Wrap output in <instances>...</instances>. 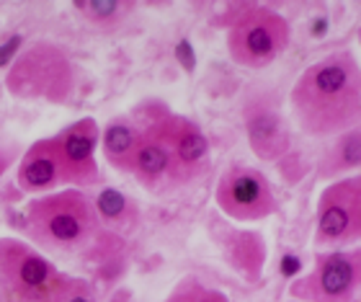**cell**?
<instances>
[{
    "label": "cell",
    "instance_id": "1",
    "mask_svg": "<svg viewBox=\"0 0 361 302\" xmlns=\"http://www.w3.org/2000/svg\"><path fill=\"white\" fill-rule=\"evenodd\" d=\"M294 121L307 137H336L359 127L361 73L354 52H333L302 70L289 93Z\"/></svg>",
    "mask_w": 361,
    "mask_h": 302
},
{
    "label": "cell",
    "instance_id": "2",
    "mask_svg": "<svg viewBox=\"0 0 361 302\" xmlns=\"http://www.w3.org/2000/svg\"><path fill=\"white\" fill-rule=\"evenodd\" d=\"M98 121L80 116L57 135L31 143L16 163L18 189L31 197L60 189H98L104 181L98 168Z\"/></svg>",
    "mask_w": 361,
    "mask_h": 302
},
{
    "label": "cell",
    "instance_id": "3",
    "mask_svg": "<svg viewBox=\"0 0 361 302\" xmlns=\"http://www.w3.org/2000/svg\"><path fill=\"white\" fill-rule=\"evenodd\" d=\"M21 227L37 250L60 256L88 253L104 233L93 199L78 189L31 197V202L23 207Z\"/></svg>",
    "mask_w": 361,
    "mask_h": 302
},
{
    "label": "cell",
    "instance_id": "4",
    "mask_svg": "<svg viewBox=\"0 0 361 302\" xmlns=\"http://www.w3.org/2000/svg\"><path fill=\"white\" fill-rule=\"evenodd\" d=\"M3 85L18 101L68 106L80 88V70L65 47L39 39L16 54L6 70Z\"/></svg>",
    "mask_w": 361,
    "mask_h": 302
},
{
    "label": "cell",
    "instance_id": "5",
    "mask_svg": "<svg viewBox=\"0 0 361 302\" xmlns=\"http://www.w3.org/2000/svg\"><path fill=\"white\" fill-rule=\"evenodd\" d=\"M73 277L29 241L0 238V302H57Z\"/></svg>",
    "mask_w": 361,
    "mask_h": 302
},
{
    "label": "cell",
    "instance_id": "6",
    "mask_svg": "<svg viewBox=\"0 0 361 302\" xmlns=\"http://www.w3.org/2000/svg\"><path fill=\"white\" fill-rule=\"evenodd\" d=\"M227 52L235 65L264 70L279 60L292 44V26L284 16L264 6H245L235 11L227 23Z\"/></svg>",
    "mask_w": 361,
    "mask_h": 302
},
{
    "label": "cell",
    "instance_id": "7",
    "mask_svg": "<svg viewBox=\"0 0 361 302\" xmlns=\"http://www.w3.org/2000/svg\"><path fill=\"white\" fill-rule=\"evenodd\" d=\"M361 289V250L333 248L317 253L315 264L289 284V300L297 302H356Z\"/></svg>",
    "mask_w": 361,
    "mask_h": 302
},
{
    "label": "cell",
    "instance_id": "8",
    "mask_svg": "<svg viewBox=\"0 0 361 302\" xmlns=\"http://www.w3.org/2000/svg\"><path fill=\"white\" fill-rule=\"evenodd\" d=\"M361 238V179L346 176L320 191L315 207V246L348 248Z\"/></svg>",
    "mask_w": 361,
    "mask_h": 302
},
{
    "label": "cell",
    "instance_id": "9",
    "mask_svg": "<svg viewBox=\"0 0 361 302\" xmlns=\"http://www.w3.org/2000/svg\"><path fill=\"white\" fill-rule=\"evenodd\" d=\"M214 204L225 217L235 222H258L271 217L279 210L274 186L258 168L230 166L217 179L214 186Z\"/></svg>",
    "mask_w": 361,
    "mask_h": 302
},
{
    "label": "cell",
    "instance_id": "10",
    "mask_svg": "<svg viewBox=\"0 0 361 302\" xmlns=\"http://www.w3.org/2000/svg\"><path fill=\"white\" fill-rule=\"evenodd\" d=\"M243 129L253 155L264 163H279L292 150V129L281 114L276 96L264 88L245 93L243 99Z\"/></svg>",
    "mask_w": 361,
    "mask_h": 302
},
{
    "label": "cell",
    "instance_id": "11",
    "mask_svg": "<svg viewBox=\"0 0 361 302\" xmlns=\"http://www.w3.org/2000/svg\"><path fill=\"white\" fill-rule=\"evenodd\" d=\"M155 124H158L166 145L171 147V155H173V160H176V168H178L183 186L196 181L199 176H204L209 171V166H212L209 140H207L204 129L199 127L194 119L163 109V111L158 114Z\"/></svg>",
    "mask_w": 361,
    "mask_h": 302
},
{
    "label": "cell",
    "instance_id": "12",
    "mask_svg": "<svg viewBox=\"0 0 361 302\" xmlns=\"http://www.w3.org/2000/svg\"><path fill=\"white\" fill-rule=\"evenodd\" d=\"M166 106L160 104V109L147 114L142 137L137 143L135 163H132V176L150 194H168V191H176L178 186H183L178 168H176V160L171 155V147L166 145L158 124H155V119H158V114Z\"/></svg>",
    "mask_w": 361,
    "mask_h": 302
},
{
    "label": "cell",
    "instance_id": "13",
    "mask_svg": "<svg viewBox=\"0 0 361 302\" xmlns=\"http://www.w3.org/2000/svg\"><path fill=\"white\" fill-rule=\"evenodd\" d=\"M209 233L222 250L219 256L225 258V264L235 274H240L243 279L256 282L261 277L269 258L264 235L256 230H245V227H233L227 222H212Z\"/></svg>",
    "mask_w": 361,
    "mask_h": 302
},
{
    "label": "cell",
    "instance_id": "14",
    "mask_svg": "<svg viewBox=\"0 0 361 302\" xmlns=\"http://www.w3.org/2000/svg\"><path fill=\"white\" fill-rule=\"evenodd\" d=\"M145 121H147V109L127 116H114L106 127H101L98 137V147L104 152L106 163L119 171V174H132V163H135L137 143L142 137Z\"/></svg>",
    "mask_w": 361,
    "mask_h": 302
},
{
    "label": "cell",
    "instance_id": "15",
    "mask_svg": "<svg viewBox=\"0 0 361 302\" xmlns=\"http://www.w3.org/2000/svg\"><path fill=\"white\" fill-rule=\"evenodd\" d=\"M361 166V132L359 127L336 135L333 143L317 158V179L320 181H338L346 176H356Z\"/></svg>",
    "mask_w": 361,
    "mask_h": 302
},
{
    "label": "cell",
    "instance_id": "16",
    "mask_svg": "<svg viewBox=\"0 0 361 302\" xmlns=\"http://www.w3.org/2000/svg\"><path fill=\"white\" fill-rule=\"evenodd\" d=\"M93 207H96L98 222H101V227H104L106 233L129 235L140 225L137 204L116 189H109V186L101 189V194L93 199Z\"/></svg>",
    "mask_w": 361,
    "mask_h": 302
},
{
    "label": "cell",
    "instance_id": "17",
    "mask_svg": "<svg viewBox=\"0 0 361 302\" xmlns=\"http://www.w3.org/2000/svg\"><path fill=\"white\" fill-rule=\"evenodd\" d=\"M73 8L90 26H96L101 31H116L137 11V3H132V0H75Z\"/></svg>",
    "mask_w": 361,
    "mask_h": 302
},
{
    "label": "cell",
    "instance_id": "18",
    "mask_svg": "<svg viewBox=\"0 0 361 302\" xmlns=\"http://www.w3.org/2000/svg\"><path fill=\"white\" fill-rule=\"evenodd\" d=\"M163 302H230V297L217 287H209L196 274H186L173 284Z\"/></svg>",
    "mask_w": 361,
    "mask_h": 302
},
{
    "label": "cell",
    "instance_id": "19",
    "mask_svg": "<svg viewBox=\"0 0 361 302\" xmlns=\"http://www.w3.org/2000/svg\"><path fill=\"white\" fill-rule=\"evenodd\" d=\"M57 302H98V289L96 284L85 277H73L70 287L57 297Z\"/></svg>",
    "mask_w": 361,
    "mask_h": 302
},
{
    "label": "cell",
    "instance_id": "20",
    "mask_svg": "<svg viewBox=\"0 0 361 302\" xmlns=\"http://www.w3.org/2000/svg\"><path fill=\"white\" fill-rule=\"evenodd\" d=\"M18 158H21V147H18V143L0 137V181H3V176L18 163Z\"/></svg>",
    "mask_w": 361,
    "mask_h": 302
},
{
    "label": "cell",
    "instance_id": "21",
    "mask_svg": "<svg viewBox=\"0 0 361 302\" xmlns=\"http://www.w3.org/2000/svg\"><path fill=\"white\" fill-rule=\"evenodd\" d=\"M109 302H135V297H132V292L121 289V292H114V297Z\"/></svg>",
    "mask_w": 361,
    "mask_h": 302
},
{
    "label": "cell",
    "instance_id": "22",
    "mask_svg": "<svg viewBox=\"0 0 361 302\" xmlns=\"http://www.w3.org/2000/svg\"><path fill=\"white\" fill-rule=\"evenodd\" d=\"M286 302H297V300H286Z\"/></svg>",
    "mask_w": 361,
    "mask_h": 302
}]
</instances>
